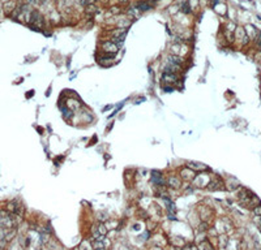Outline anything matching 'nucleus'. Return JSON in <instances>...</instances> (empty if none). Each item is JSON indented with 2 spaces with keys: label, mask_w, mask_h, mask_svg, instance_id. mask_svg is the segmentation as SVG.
I'll list each match as a JSON object with an SVG mask.
<instances>
[{
  "label": "nucleus",
  "mask_w": 261,
  "mask_h": 250,
  "mask_svg": "<svg viewBox=\"0 0 261 250\" xmlns=\"http://www.w3.org/2000/svg\"><path fill=\"white\" fill-rule=\"evenodd\" d=\"M201 250H213V246L209 244V242H202L201 246H200Z\"/></svg>",
  "instance_id": "obj_13"
},
{
  "label": "nucleus",
  "mask_w": 261,
  "mask_h": 250,
  "mask_svg": "<svg viewBox=\"0 0 261 250\" xmlns=\"http://www.w3.org/2000/svg\"><path fill=\"white\" fill-rule=\"evenodd\" d=\"M181 176H183V178H185V180H191V178H193L196 176L195 171L191 169L189 167H185L184 169H181Z\"/></svg>",
  "instance_id": "obj_5"
},
{
  "label": "nucleus",
  "mask_w": 261,
  "mask_h": 250,
  "mask_svg": "<svg viewBox=\"0 0 261 250\" xmlns=\"http://www.w3.org/2000/svg\"><path fill=\"white\" fill-rule=\"evenodd\" d=\"M167 185L171 188H175V189H179L181 186V180L179 177L176 176H170L167 178Z\"/></svg>",
  "instance_id": "obj_3"
},
{
  "label": "nucleus",
  "mask_w": 261,
  "mask_h": 250,
  "mask_svg": "<svg viewBox=\"0 0 261 250\" xmlns=\"http://www.w3.org/2000/svg\"><path fill=\"white\" fill-rule=\"evenodd\" d=\"M95 250H106L105 248H98V249H95Z\"/></svg>",
  "instance_id": "obj_18"
},
{
  "label": "nucleus",
  "mask_w": 261,
  "mask_h": 250,
  "mask_svg": "<svg viewBox=\"0 0 261 250\" xmlns=\"http://www.w3.org/2000/svg\"><path fill=\"white\" fill-rule=\"evenodd\" d=\"M29 21H30V25H33V24H37V25H38V24H42V16L39 15L37 10H33V12L30 13Z\"/></svg>",
  "instance_id": "obj_4"
},
{
  "label": "nucleus",
  "mask_w": 261,
  "mask_h": 250,
  "mask_svg": "<svg viewBox=\"0 0 261 250\" xmlns=\"http://www.w3.org/2000/svg\"><path fill=\"white\" fill-rule=\"evenodd\" d=\"M222 188H223V184L219 178H217V183L213 180L208 184V189H210V190H218V189H222Z\"/></svg>",
  "instance_id": "obj_8"
},
{
  "label": "nucleus",
  "mask_w": 261,
  "mask_h": 250,
  "mask_svg": "<svg viewBox=\"0 0 261 250\" xmlns=\"http://www.w3.org/2000/svg\"><path fill=\"white\" fill-rule=\"evenodd\" d=\"M235 37H236V39L239 41V43H242V44L248 43V35H247V33L244 31L243 27H238V29L235 30Z\"/></svg>",
  "instance_id": "obj_1"
},
{
  "label": "nucleus",
  "mask_w": 261,
  "mask_h": 250,
  "mask_svg": "<svg viewBox=\"0 0 261 250\" xmlns=\"http://www.w3.org/2000/svg\"><path fill=\"white\" fill-rule=\"evenodd\" d=\"M33 92H34L33 90H31V91H29V94H26V96H29V98H30V96H31V95H33Z\"/></svg>",
  "instance_id": "obj_17"
},
{
  "label": "nucleus",
  "mask_w": 261,
  "mask_h": 250,
  "mask_svg": "<svg viewBox=\"0 0 261 250\" xmlns=\"http://www.w3.org/2000/svg\"><path fill=\"white\" fill-rule=\"evenodd\" d=\"M136 7H137L140 10H149V9H152V4H149V3H146V1H142V3H137L136 4Z\"/></svg>",
  "instance_id": "obj_10"
},
{
  "label": "nucleus",
  "mask_w": 261,
  "mask_h": 250,
  "mask_svg": "<svg viewBox=\"0 0 261 250\" xmlns=\"http://www.w3.org/2000/svg\"><path fill=\"white\" fill-rule=\"evenodd\" d=\"M188 167H189L191 169H193L195 172H196V171H205V169H208V167H206L205 164L193 163V162H189V163H188Z\"/></svg>",
  "instance_id": "obj_7"
},
{
  "label": "nucleus",
  "mask_w": 261,
  "mask_h": 250,
  "mask_svg": "<svg viewBox=\"0 0 261 250\" xmlns=\"http://www.w3.org/2000/svg\"><path fill=\"white\" fill-rule=\"evenodd\" d=\"M103 48H105V50H109V51L111 52V50H112V51H116V50H117V46H115L114 43H111V42H106V43H103Z\"/></svg>",
  "instance_id": "obj_11"
},
{
  "label": "nucleus",
  "mask_w": 261,
  "mask_h": 250,
  "mask_svg": "<svg viewBox=\"0 0 261 250\" xmlns=\"http://www.w3.org/2000/svg\"><path fill=\"white\" fill-rule=\"evenodd\" d=\"M253 214L257 216H261V205H257L253 207Z\"/></svg>",
  "instance_id": "obj_15"
},
{
  "label": "nucleus",
  "mask_w": 261,
  "mask_h": 250,
  "mask_svg": "<svg viewBox=\"0 0 261 250\" xmlns=\"http://www.w3.org/2000/svg\"><path fill=\"white\" fill-rule=\"evenodd\" d=\"M181 12H184V13H189V12H191V7H189L188 1H185L184 4L181 5Z\"/></svg>",
  "instance_id": "obj_14"
},
{
  "label": "nucleus",
  "mask_w": 261,
  "mask_h": 250,
  "mask_svg": "<svg viewBox=\"0 0 261 250\" xmlns=\"http://www.w3.org/2000/svg\"><path fill=\"white\" fill-rule=\"evenodd\" d=\"M15 234H16V231H15V229H13V231H10L9 233H7V234H5L4 240H5V241H10L13 237H15Z\"/></svg>",
  "instance_id": "obj_12"
},
{
  "label": "nucleus",
  "mask_w": 261,
  "mask_h": 250,
  "mask_svg": "<svg viewBox=\"0 0 261 250\" xmlns=\"http://www.w3.org/2000/svg\"><path fill=\"white\" fill-rule=\"evenodd\" d=\"M255 41H256L257 47H259V48L261 50V33H259V34H257V37L255 38Z\"/></svg>",
  "instance_id": "obj_16"
},
{
  "label": "nucleus",
  "mask_w": 261,
  "mask_h": 250,
  "mask_svg": "<svg viewBox=\"0 0 261 250\" xmlns=\"http://www.w3.org/2000/svg\"><path fill=\"white\" fill-rule=\"evenodd\" d=\"M152 183L155 185H159V186L164 185V178H163L162 172H159V171H153L152 172Z\"/></svg>",
  "instance_id": "obj_2"
},
{
  "label": "nucleus",
  "mask_w": 261,
  "mask_h": 250,
  "mask_svg": "<svg viewBox=\"0 0 261 250\" xmlns=\"http://www.w3.org/2000/svg\"><path fill=\"white\" fill-rule=\"evenodd\" d=\"M169 64H171V65H174V67H180V64H181V59H180V58H178V56L170 55V56H169Z\"/></svg>",
  "instance_id": "obj_9"
},
{
  "label": "nucleus",
  "mask_w": 261,
  "mask_h": 250,
  "mask_svg": "<svg viewBox=\"0 0 261 250\" xmlns=\"http://www.w3.org/2000/svg\"><path fill=\"white\" fill-rule=\"evenodd\" d=\"M162 81L164 84H174V82H176V76H175V73H163Z\"/></svg>",
  "instance_id": "obj_6"
}]
</instances>
